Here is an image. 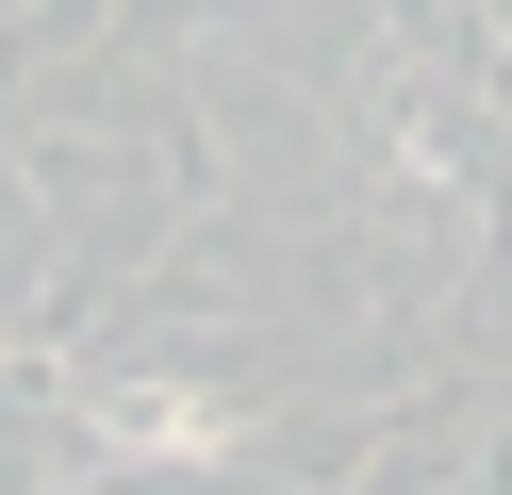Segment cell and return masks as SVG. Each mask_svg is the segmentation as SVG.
<instances>
[{
  "instance_id": "6da1fadb",
  "label": "cell",
  "mask_w": 512,
  "mask_h": 495,
  "mask_svg": "<svg viewBox=\"0 0 512 495\" xmlns=\"http://www.w3.org/2000/svg\"><path fill=\"white\" fill-rule=\"evenodd\" d=\"M83 429H100L116 462H215V446H232V413L182 396V380H100V396H83Z\"/></svg>"
}]
</instances>
